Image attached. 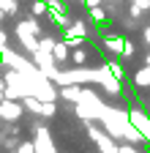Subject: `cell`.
Listing matches in <instances>:
<instances>
[{"instance_id":"1","label":"cell","mask_w":150,"mask_h":153,"mask_svg":"<svg viewBox=\"0 0 150 153\" xmlns=\"http://www.w3.org/2000/svg\"><path fill=\"white\" fill-rule=\"evenodd\" d=\"M38 22H35V16H30V19H22V22H16V38H19V44L30 52V55H35L38 52Z\"/></svg>"},{"instance_id":"2","label":"cell","mask_w":150,"mask_h":153,"mask_svg":"<svg viewBox=\"0 0 150 153\" xmlns=\"http://www.w3.org/2000/svg\"><path fill=\"white\" fill-rule=\"evenodd\" d=\"M85 36H87V22H85V19H71V25L63 27V41L68 47H74V49L82 47Z\"/></svg>"},{"instance_id":"3","label":"cell","mask_w":150,"mask_h":153,"mask_svg":"<svg viewBox=\"0 0 150 153\" xmlns=\"http://www.w3.org/2000/svg\"><path fill=\"white\" fill-rule=\"evenodd\" d=\"M22 115H25L22 99H3L0 101V120L3 123H19Z\"/></svg>"},{"instance_id":"4","label":"cell","mask_w":150,"mask_h":153,"mask_svg":"<svg viewBox=\"0 0 150 153\" xmlns=\"http://www.w3.org/2000/svg\"><path fill=\"white\" fill-rule=\"evenodd\" d=\"M128 118H131V123H134V128L142 134V140L150 145V112H145L139 107H131L128 109Z\"/></svg>"},{"instance_id":"5","label":"cell","mask_w":150,"mask_h":153,"mask_svg":"<svg viewBox=\"0 0 150 153\" xmlns=\"http://www.w3.org/2000/svg\"><path fill=\"white\" fill-rule=\"evenodd\" d=\"M33 145H35V153H58L52 145V137H49V128L47 126H33Z\"/></svg>"},{"instance_id":"6","label":"cell","mask_w":150,"mask_h":153,"mask_svg":"<svg viewBox=\"0 0 150 153\" xmlns=\"http://www.w3.org/2000/svg\"><path fill=\"white\" fill-rule=\"evenodd\" d=\"M82 96H85V88L82 85H63L60 88V99L68 101V104H79Z\"/></svg>"},{"instance_id":"7","label":"cell","mask_w":150,"mask_h":153,"mask_svg":"<svg viewBox=\"0 0 150 153\" xmlns=\"http://www.w3.org/2000/svg\"><path fill=\"white\" fill-rule=\"evenodd\" d=\"M123 41H126L123 36H112V33H109V36H104V38H101V47H104V49H109L115 57H123Z\"/></svg>"},{"instance_id":"8","label":"cell","mask_w":150,"mask_h":153,"mask_svg":"<svg viewBox=\"0 0 150 153\" xmlns=\"http://www.w3.org/2000/svg\"><path fill=\"white\" fill-rule=\"evenodd\" d=\"M131 82H134V88H137V90L150 88V66L145 63L142 68H137V71H134V76H131Z\"/></svg>"},{"instance_id":"9","label":"cell","mask_w":150,"mask_h":153,"mask_svg":"<svg viewBox=\"0 0 150 153\" xmlns=\"http://www.w3.org/2000/svg\"><path fill=\"white\" fill-rule=\"evenodd\" d=\"M68 49H71V47H68L66 41H58V44L52 47V57H55V63H58V66H60V63H66L68 57H71V52H68Z\"/></svg>"},{"instance_id":"10","label":"cell","mask_w":150,"mask_h":153,"mask_svg":"<svg viewBox=\"0 0 150 153\" xmlns=\"http://www.w3.org/2000/svg\"><path fill=\"white\" fill-rule=\"evenodd\" d=\"M104 66L109 68V74L115 76L117 82H126V68H123V63H120V57H115V60H106Z\"/></svg>"},{"instance_id":"11","label":"cell","mask_w":150,"mask_h":153,"mask_svg":"<svg viewBox=\"0 0 150 153\" xmlns=\"http://www.w3.org/2000/svg\"><path fill=\"white\" fill-rule=\"evenodd\" d=\"M22 104H25V109L33 112V115H41V109H44V101H41V99H35V96H25Z\"/></svg>"},{"instance_id":"12","label":"cell","mask_w":150,"mask_h":153,"mask_svg":"<svg viewBox=\"0 0 150 153\" xmlns=\"http://www.w3.org/2000/svg\"><path fill=\"white\" fill-rule=\"evenodd\" d=\"M90 11V22H96V25H109V14L101 8V6H96V8H87Z\"/></svg>"},{"instance_id":"13","label":"cell","mask_w":150,"mask_h":153,"mask_svg":"<svg viewBox=\"0 0 150 153\" xmlns=\"http://www.w3.org/2000/svg\"><path fill=\"white\" fill-rule=\"evenodd\" d=\"M145 11H150V0H131V16H142Z\"/></svg>"},{"instance_id":"14","label":"cell","mask_w":150,"mask_h":153,"mask_svg":"<svg viewBox=\"0 0 150 153\" xmlns=\"http://www.w3.org/2000/svg\"><path fill=\"white\" fill-rule=\"evenodd\" d=\"M30 14H33L35 19H38V16H47V14H49V3H47V0H33Z\"/></svg>"},{"instance_id":"15","label":"cell","mask_w":150,"mask_h":153,"mask_svg":"<svg viewBox=\"0 0 150 153\" xmlns=\"http://www.w3.org/2000/svg\"><path fill=\"white\" fill-rule=\"evenodd\" d=\"M0 11H6L8 16H16V11H19V0H0Z\"/></svg>"},{"instance_id":"16","label":"cell","mask_w":150,"mask_h":153,"mask_svg":"<svg viewBox=\"0 0 150 153\" xmlns=\"http://www.w3.org/2000/svg\"><path fill=\"white\" fill-rule=\"evenodd\" d=\"M55 44H58V38H55V36H44V38H38V49H41V52H52Z\"/></svg>"},{"instance_id":"17","label":"cell","mask_w":150,"mask_h":153,"mask_svg":"<svg viewBox=\"0 0 150 153\" xmlns=\"http://www.w3.org/2000/svg\"><path fill=\"white\" fill-rule=\"evenodd\" d=\"M71 60H74V63H77V66H85V63H87V52L77 47V49H74V52H71Z\"/></svg>"},{"instance_id":"18","label":"cell","mask_w":150,"mask_h":153,"mask_svg":"<svg viewBox=\"0 0 150 153\" xmlns=\"http://www.w3.org/2000/svg\"><path fill=\"white\" fill-rule=\"evenodd\" d=\"M55 112H58V107H55V101H44V109H41V118H55Z\"/></svg>"},{"instance_id":"19","label":"cell","mask_w":150,"mask_h":153,"mask_svg":"<svg viewBox=\"0 0 150 153\" xmlns=\"http://www.w3.org/2000/svg\"><path fill=\"white\" fill-rule=\"evenodd\" d=\"M134 41H128V38H126V41H123V60H128V57H134Z\"/></svg>"},{"instance_id":"20","label":"cell","mask_w":150,"mask_h":153,"mask_svg":"<svg viewBox=\"0 0 150 153\" xmlns=\"http://www.w3.org/2000/svg\"><path fill=\"white\" fill-rule=\"evenodd\" d=\"M14 153H35V145H33V140H30V142H19Z\"/></svg>"},{"instance_id":"21","label":"cell","mask_w":150,"mask_h":153,"mask_svg":"<svg viewBox=\"0 0 150 153\" xmlns=\"http://www.w3.org/2000/svg\"><path fill=\"white\" fill-rule=\"evenodd\" d=\"M120 153H139V150L131 145V142H126V145H120Z\"/></svg>"},{"instance_id":"22","label":"cell","mask_w":150,"mask_h":153,"mask_svg":"<svg viewBox=\"0 0 150 153\" xmlns=\"http://www.w3.org/2000/svg\"><path fill=\"white\" fill-rule=\"evenodd\" d=\"M6 90H8V85H6V79H0V101L6 99Z\"/></svg>"},{"instance_id":"23","label":"cell","mask_w":150,"mask_h":153,"mask_svg":"<svg viewBox=\"0 0 150 153\" xmlns=\"http://www.w3.org/2000/svg\"><path fill=\"white\" fill-rule=\"evenodd\" d=\"M82 6H87V8H96V6H101V0H82Z\"/></svg>"},{"instance_id":"24","label":"cell","mask_w":150,"mask_h":153,"mask_svg":"<svg viewBox=\"0 0 150 153\" xmlns=\"http://www.w3.org/2000/svg\"><path fill=\"white\" fill-rule=\"evenodd\" d=\"M142 36H145V44H147V47H150V25H147V27H145V30H142Z\"/></svg>"},{"instance_id":"25","label":"cell","mask_w":150,"mask_h":153,"mask_svg":"<svg viewBox=\"0 0 150 153\" xmlns=\"http://www.w3.org/2000/svg\"><path fill=\"white\" fill-rule=\"evenodd\" d=\"M145 63H147V66H150V52H147V57H145Z\"/></svg>"},{"instance_id":"26","label":"cell","mask_w":150,"mask_h":153,"mask_svg":"<svg viewBox=\"0 0 150 153\" xmlns=\"http://www.w3.org/2000/svg\"><path fill=\"white\" fill-rule=\"evenodd\" d=\"M19 3H22V0H19Z\"/></svg>"}]
</instances>
